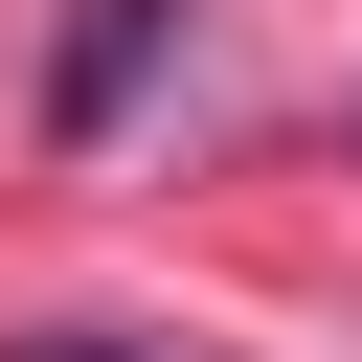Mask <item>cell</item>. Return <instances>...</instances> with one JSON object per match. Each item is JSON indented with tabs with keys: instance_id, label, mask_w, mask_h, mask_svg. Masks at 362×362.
<instances>
[{
	"instance_id": "cell-2",
	"label": "cell",
	"mask_w": 362,
	"mask_h": 362,
	"mask_svg": "<svg viewBox=\"0 0 362 362\" xmlns=\"http://www.w3.org/2000/svg\"><path fill=\"white\" fill-rule=\"evenodd\" d=\"M23 362H158V339H23Z\"/></svg>"
},
{
	"instance_id": "cell-3",
	"label": "cell",
	"mask_w": 362,
	"mask_h": 362,
	"mask_svg": "<svg viewBox=\"0 0 362 362\" xmlns=\"http://www.w3.org/2000/svg\"><path fill=\"white\" fill-rule=\"evenodd\" d=\"M339 136H362V113H339Z\"/></svg>"
},
{
	"instance_id": "cell-1",
	"label": "cell",
	"mask_w": 362,
	"mask_h": 362,
	"mask_svg": "<svg viewBox=\"0 0 362 362\" xmlns=\"http://www.w3.org/2000/svg\"><path fill=\"white\" fill-rule=\"evenodd\" d=\"M158 45H181V0H68V45H45V136L90 158V136L136 113V68H158Z\"/></svg>"
}]
</instances>
